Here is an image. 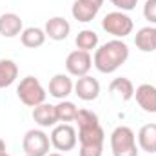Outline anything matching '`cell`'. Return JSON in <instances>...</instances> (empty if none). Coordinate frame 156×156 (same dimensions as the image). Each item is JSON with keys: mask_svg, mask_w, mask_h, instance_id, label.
<instances>
[{"mask_svg": "<svg viewBox=\"0 0 156 156\" xmlns=\"http://www.w3.org/2000/svg\"><path fill=\"white\" fill-rule=\"evenodd\" d=\"M78 123V142H80V156H102L105 133L100 125V118L89 109H78L75 118Z\"/></svg>", "mask_w": 156, "mask_h": 156, "instance_id": "cell-1", "label": "cell"}, {"mask_svg": "<svg viewBox=\"0 0 156 156\" xmlns=\"http://www.w3.org/2000/svg\"><path fill=\"white\" fill-rule=\"evenodd\" d=\"M55 109H56V118H58V122H62V123L75 122V118H76V115H78V107L73 102H69V100H60V102L55 105Z\"/></svg>", "mask_w": 156, "mask_h": 156, "instance_id": "cell-22", "label": "cell"}, {"mask_svg": "<svg viewBox=\"0 0 156 156\" xmlns=\"http://www.w3.org/2000/svg\"><path fill=\"white\" fill-rule=\"evenodd\" d=\"M109 89L113 93H116L118 96L123 100V102H129L131 98H134V85L129 78L125 76H120V78H115L109 85Z\"/></svg>", "mask_w": 156, "mask_h": 156, "instance_id": "cell-20", "label": "cell"}, {"mask_svg": "<svg viewBox=\"0 0 156 156\" xmlns=\"http://www.w3.org/2000/svg\"><path fill=\"white\" fill-rule=\"evenodd\" d=\"M24 156H26V154H24Z\"/></svg>", "mask_w": 156, "mask_h": 156, "instance_id": "cell-28", "label": "cell"}, {"mask_svg": "<svg viewBox=\"0 0 156 156\" xmlns=\"http://www.w3.org/2000/svg\"><path fill=\"white\" fill-rule=\"evenodd\" d=\"M144 16L151 24H156V0H145V4H144Z\"/></svg>", "mask_w": 156, "mask_h": 156, "instance_id": "cell-23", "label": "cell"}, {"mask_svg": "<svg viewBox=\"0 0 156 156\" xmlns=\"http://www.w3.org/2000/svg\"><path fill=\"white\" fill-rule=\"evenodd\" d=\"M16 96H18V100H20L24 105H27V107H37V105H40V104L45 102L47 93H45V89H44V85L40 83L38 78L26 76V78L20 80V83H18V87H16Z\"/></svg>", "mask_w": 156, "mask_h": 156, "instance_id": "cell-4", "label": "cell"}, {"mask_svg": "<svg viewBox=\"0 0 156 156\" xmlns=\"http://www.w3.org/2000/svg\"><path fill=\"white\" fill-rule=\"evenodd\" d=\"M111 4L118 7L120 11H133L134 7H136V4H138V0H111Z\"/></svg>", "mask_w": 156, "mask_h": 156, "instance_id": "cell-24", "label": "cell"}, {"mask_svg": "<svg viewBox=\"0 0 156 156\" xmlns=\"http://www.w3.org/2000/svg\"><path fill=\"white\" fill-rule=\"evenodd\" d=\"M45 31L42 27H26L22 33H20V42L24 47H29V49H37L42 47L45 44Z\"/></svg>", "mask_w": 156, "mask_h": 156, "instance_id": "cell-18", "label": "cell"}, {"mask_svg": "<svg viewBox=\"0 0 156 156\" xmlns=\"http://www.w3.org/2000/svg\"><path fill=\"white\" fill-rule=\"evenodd\" d=\"M75 44L80 51H93L98 47V35L93 29H82L75 38Z\"/></svg>", "mask_w": 156, "mask_h": 156, "instance_id": "cell-21", "label": "cell"}, {"mask_svg": "<svg viewBox=\"0 0 156 156\" xmlns=\"http://www.w3.org/2000/svg\"><path fill=\"white\" fill-rule=\"evenodd\" d=\"M2 156H9V154H5V153H4V154H2Z\"/></svg>", "mask_w": 156, "mask_h": 156, "instance_id": "cell-27", "label": "cell"}, {"mask_svg": "<svg viewBox=\"0 0 156 156\" xmlns=\"http://www.w3.org/2000/svg\"><path fill=\"white\" fill-rule=\"evenodd\" d=\"M134 98L145 113H156V87L151 83H142L134 89Z\"/></svg>", "mask_w": 156, "mask_h": 156, "instance_id": "cell-13", "label": "cell"}, {"mask_svg": "<svg viewBox=\"0 0 156 156\" xmlns=\"http://www.w3.org/2000/svg\"><path fill=\"white\" fill-rule=\"evenodd\" d=\"M49 147H51V140L42 129H29L24 134L22 149L26 156H47Z\"/></svg>", "mask_w": 156, "mask_h": 156, "instance_id": "cell-6", "label": "cell"}, {"mask_svg": "<svg viewBox=\"0 0 156 156\" xmlns=\"http://www.w3.org/2000/svg\"><path fill=\"white\" fill-rule=\"evenodd\" d=\"M33 120L38 123L40 127H55L58 118H56V109L51 104H40L33 107Z\"/></svg>", "mask_w": 156, "mask_h": 156, "instance_id": "cell-15", "label": "cell"}, {"mask_svg": "<svg viewBox=\"0 0 156 156\" xmlns=\"http://www.w3.org/2000/svg\"><path fill=\"white\" fill-rule=\"evenodd\" d=\"M45 35L55 42H62L69 37L71 33V24L69 20H66L64 16H51L47 22H45V27H44Z\"/></svg>", "mask_w": 156, "mask_h": 156, "instance_id": "cell-12", "label": "cell"}, {"mask_svg": "<svg viewBox=\"0 0 156 156\" xmlns=\"http://www.w3.org/2000/svg\"><path fill=\"white\" fill-rule=\"evenodd\" d=\"M127 58H129V45L123 40L115 38L96 47L93 56V66L100 73L111 75L127 62Z\"/></svg>", "mask_w": 156, "mask_h": 156, "instance_id": "cell-2", "label": "cell"}, {"mask_svg": "<svg viewBox=\"0 0 156 156\" xmlns=\"http://www.w3.org/2000/svg\"><path fill=\"white\" fill-rule=\"evenodd\" d=\"M138 145L142 151L154 154L156 153V123H145L138 131Z\"/></svg>", "mask_w": 156, "mask_h": 156, "instance_id": "cell-16", "label": "cell"}, {"mask_svg": "<svg viewBox=\"0 0 156 156\" xmlns=\"http://www.w3.org/2000/svg\"><path fill=\"white\" fill-rule=\"evenodd\" d=\"M73 91H75V83L69 75L56 73L49 80V94L56 100H66Z\"/></svg>", "mask_w": 156, "mask_h": 156, "instance_id": "cell-11", "label": "cell"}, {"mask_svg": "<svg viewBox=\"0 0 156 156\" xmlns=\"http://www.w3.org/2000/svg\"><path fill=\"white\" fill-rule=\"evenodd\" d=\"M134 44L144 53H153V51H156V27H153V26L142 27L136 33V37H134Z\"/></svg>", "mask_w": 156, "mask_h": 156, "instance_id": "cell-17", "label": "cell"}, {"mask_svg": "<svg viewBox=\"0 0 156 156\" xmlns=\"http://www.w3.org/2000/svg\"><path fill=\"white\" fill-rule=\"evenodd\" d=\"M75 94L80 100H83V102L96 100L100 96V82L96 78L89 76V75L78 78L76 83H75Z\"/></svg>", "mask_w": 156, "mask_h": 156, "instance_id": "cell-10", "label": "cell"}, {"mask_svg": "<svg viewBox=\"0 0 156 156\" xmlns=\"http://www.w3.org/2000/svg\"><path fill=\"white\" fill-rule=\"evenodd\" d=\"M104 0H75L71 7V15L78 22H91L98 15Z\"/></svg>", "mask_w": 156, "mask_h": 156, "instance_id": "cell-9", "label": "cell"}, {"mask_svg": "<svg viewBox=\"0 0 156 156\" xmlns=\"http://www.w3.org/2000/svg\"><path fill=\"white\" fill-rule=\"evenodd\" d=\"M51 145L56 149V151H73L78 144V136H76V131L73 125L69 123H60V125H55L53 131H51Z\"/></svg>", "mask_w": 156, "mask_h": 156, "instance_id": "cell-7", "label": "cell"}, {"mask_svg": "<svg viewBox=\"0 0 156 156\" xmlns=\"http://www.w3.org/2000/svg\"><path fill=\"white\" fill-rule=\"evenodd\" d=\"M24 31L22 18L16 13H4L0 15V35L5 38H15Z\"/></svg>", "mask_w": 156, "mask_h": 156, "instance_id": "cell-14", "label": "cell"}, {"mask_svg": "<svg viewBox=\"0 0 156 156\" xmlns=\"http://www.w3.org/2000/svg\"><path fill=\"white\" fill-rule=\"evenodd\" d=\"M18 78V66L13 60H0V89L9 87Z\"/></svg>", "mask_w": 156, "mask_h": 156, "instance_id": "cell-19", "label": "cell"}, {"mask_svg": "<svg viewBox=\"0 0 156 156\" xmlns=\"http://www.w3.org/2000/svg\"><path fill=\"white\" fill-rule=\"evenodd\" d=\"M113 156H138V145L134 131L127 125H120L111 133Z\"/></svg>", "mask_w": 156, "mask_h": 156, "instance_id": "cell-3", "label": "cell"}, {"mask_svg": "<svg viewBox=\"0 0 156 156\" xmlns=\"http://www.w3.org/2000/svg\"><path fill=\"white\" fill-rule=\"evenodd\" d=\"M4 153H5V142L0 138V156L4 154Z\"/></svg>", "mask_w": 156, "mask_h": 156, "instance_id": "cell-25", "label": "cell"}, {"mask_svg": "<svg viewBox=\"0 0 156 156\" xmlns=\"http://www.w3.org/2000/svg\"><path fill=\"white\" fill-rule=\"evenodd\" d=\"M91 67H93V58L87 51L75 49L66 58V69H67V75H71V76H85V75H89Z\"/></svg>", "mask_w": 156, "mask_h": 156, "instance_id": "cell-8", "label": "cell"}, {"mask_svg": "<svg viewBox=\"0 0 156 156\" xmlns=\"http://www.w3.org/2000/svg\"><path fill=\"white\" fill-rule=\"evenodd\" d=\"M102 27H104V31H107L115 38L122 40L133 33L134 24H133V18L129 15H125L123 11H111V13H107L104 16Z\"/></svg>", "mask_w": 156, "mask_h": 156, "instance_id": "cell-5", "label": "cell"}, {"mask_svg": "<svg viewBox=\"0 0 156 156\" xmlns=\"http://www.w3.org/2000/svg\"><path fill=\"white\" fill-rule=\"evenodd\" d=\"M47 156H64V154H60V153H51V154H47Z\"/></svg>", "mask_w": 156, "mask_h": 156, "instance_id": "cell-26", "label": "cell"}]
</instances>
